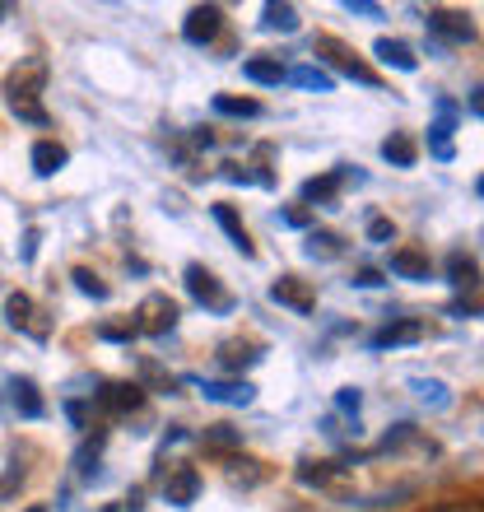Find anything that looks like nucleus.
<instances>
[{
    "label": "nucleus",
    "mask_w": 484,
    "mask_h": 512,
    "mask_svg": "<svg viewBox=\"0 0 484 512\" xmlns=\"http://www.w3.org/2000/svg\"><path fill=\"white\" fill-rule=\"evenodd\" d=\"M219 19H224L219 5H196V10L187 14V24H182V38L196 42V47H205V42L219 33Z\"/></svg>",
    "instance_id": "obj_1"
},
{
    "label": "nucleus",
    "mask_w": 484,
    "mask_h": 512,
    "mask_svg": "<svg viewBox=\"0 0 484 512\" xmlns=\"http://www.w3.org/2000/svg\"><path fill=\"white\" fill-rule=\"evenodd\" d=\"M196 494H201V475L191 471V466H182V471L163 485V499L173 503V508H191V503H196Z\"/></svg>",
    "instance_id": "obj_2"
},
{
    "label": "nucleus",
    "mask_w": 484,
    "mask_h": 512,
    "mask_svg": "<svg viewBox=\"0 0 484 512\" xmlns=\"http://www.w3.org/2000/svg\"><path fill=\"white\" fill-rule=\"evenodd\" d=\"M205 401H219V405H252L256 387L252 382H201Z\"/></svg>",
    "instance_id": "obj_3"
},
{
    "label": "nucleus",
    "mask_w": 484,
    "mask_h": 512,
    "mask_svg": "<svg viewBox=\"0 0 484 512\" xmlns=\"http://www.w3.org/2000/svg\"><path fill=\"white\" fill-rule=\"evenodd\" d=\"M187 289L196 298H201V303H210V308H229V298L219 294V284H215V275H210V270H201V266H187Z\"/></svg>",
    "instance_id": "obj_4"
},
{
    "label": "nucleus",
    "mask_w": 484,
    "mask_h": 512,
    "mask_svg": "<svg viewBox=\"0 0 484 512\" xmlns=\"http://www.w3.org/2000/svg\"><path fill=\"white\" fill-rule=\"evenodd\" d=\"M452 103H438V122L429 126V149L438 159H452Z\"/></svg>",
    "instance_id": "obj_5"
},
{
    "label": "nucleus",
    "mask_w": 484,
    "mask_h": 512,
    "mask_svg": "<svg viewBox=\"0 0 484 512\" xmlns=\"http://www.w3.org/2000/svg\"><path fill=\"white\" fill-rule=\"evenodd\" d=\"M377 61H382V66H396V70H415L419 66V56L410 52V47H405V42H396V38H377Z\"/></svg>",
    "instance_id": "obj_6"
},
{
    "label": "nucleus",
    "mask_w": 484,
    "mask_h": 512,
    "mask_svg": "<svg viewBox=\"0 0 484 512\" xmlns=\"http://www.w3.org/2000/svg\"><path fill=\"white\" fill-rule=\"evenodd\" d=\"M66 149L56 145V140H38V145H33V168H38V177H52V173H61V168H66Z\"/></svg>",
    "instance_id": "obj_7"
},
{
    "label": "nucleus",
    "mask_w": 484,
    "mask_h": 512,
    "mask_svg": "<svg viewBox=\"0 0 484 512\" xmlns=\"http://www.w3.org/2000/svg\"><path fill=\"white\" fill-rule=\"evenodd\" d=\"M14 410H19V415L24 419H38L42 410H47V405H42V396H38V382L33 378H14Z\"/></svg>",
    "instance_id": "obj_8"
},
{
    "label": "nucleus",
    "mask_w": 484,
    "mask_h": 512,
    "mask_svg": "<svg viewBox=\"0 0 484 512\" xmlns=\"http://www.w3.org/2000/svg\"><path fill=\"white\" fill-rule=\"evenodd\" d=\"M429 28H433V33H443V38H452V42H471L475 38V28L466 24L461 14H447V10L429 14Z\"/></svg>",
    "instance_id": "obj_9"
},
{
    "label": "nucleus",
    "mask_w": 484,
    "mask_h": 512,
    "mask_svg": "<svg viewBox=\"0 0 484 512\" xmlns=\"http://www.w3.org/2000/svg\"><path fill=\"white\" fill-rule=\"evenodd\" d=\"M270 298H275V303H289V308H298V312H312V294L294 280V275H284V280L270 289Z\"/></svg>",
    "instance_id": "obj_10"
},
{
    "label": "nucleus",
    "mask_w": 484,
    "mask_h": 512,
    "mask_svg": "<svg viewBox=\"0 0 484 512\" xmlns=\"http://www.w3.org/2000/svg\"><path fill=\"white\" fill-rule=\"evenodd\" d=\"M5 317H10L14 331H28V336H42L38 326H33V303H28V294H10L5 298Z\"/></svg>",
    "instance_id": "obj_11"
},
{
    "label": "nucleus",
    "mask_w": 484,
    "mask_h": 512,
    "mask_svg": "<svg viewBox=\"0 0 484 512\" xmlns=\"http://www.w3.org/2000/svg\"><path fill=\"white\" fill-rule=\"evenodd\" d=\"M215 219H219V229L229 233V243L238 247L242 256H252V243H247V229L238 224V215H233V205H215Z\"/></svg>",
    "instance_id": "obj_12"
},
{
    "label": "nucleus",
    "mask_w": 484,
    "mask_h": 512,
    "mask_svg": "<svg viewBox=\"0 0 484 512\" xmlns=\"http://www.w3.org/2000/svg\"><path fill=\"white\" fill-rule=\"evenodd\" d=\"M410 391H415L424 405H433V410H447V405H452V396H447V387L438 378H410Z\"/></svg>",
    "instance_id": "obj_13"
},
{
    "label": "nucleus",
    "mask_w": 484,
    "mask_h": 512,
    "mask_svg": "<svg viewBox=\"0 0 484 512\" xmlns=\"http://www.w3.org/2000/svg\"><path fill=\"white\" fill-rule=\"evenodd\" d=\"M145 312H154V317L145 322V331H154V336H163V331H173L177 326V308L168 303V298H149Z\"/></svg>",
    "instance_id": "obj_14"
},
{
    "label": "nucleus",
    "mask_w": 484,
    "mask_h": 512,
    "mask_svg": "<svg viewBox=\"0 0 484 512\" xmlns=\"http://www.w3.org/2000/svg\"><path fill=\"white\" fill-rule=\"evenodd\" d=\"M242 75H247L252 84H280V80H289L280 61H266V56H256V61H247V66H242Z\"/></svg>",
    "instance_id": "obj_15"
},
{
    "label": "nucleus",
    "mask_w": 484,
    "mask_h": 512,
    "mask_svg": "<svg viewBox=\"0 0 484 512\" xmlns=\"http://www.w3.org/2000/svg\"><path fill=\"white\" fill-rule=\"evenodd\" d=\"M424 326L419 322H401V326H387L382 336H373V350H387V345H405V340H419Z\"/></svg>",
    "instance_id": "obj_16"
},
{
    "label": "nucleus",
    "mask_w": 484,
    "mask_h": 512,
    "mask_svg": "<svg viewBox=\"0 0 484 512\" xmlns=\"http://www.w3.org/2000/svg\"><path fill=\"white\" fill-rule=\"evenodd\" d=\"M391 270H396V275H405V280H429V261H424V256H415V252H396V256H391Z\"/></svg>",
    "instance_id": "obj_17"
},
{
    "label": "nucleus",
    "mask_w": 484,
    "mask_h": 512,
    "mask_svg": "<svg viewBox=\"0 0 484 512\" xmlns=\"http://www.w3.org/2000/svg\"><path fill=\"white\" fill-rule=\"evenodd\" d=\"M382 159L396 163V168H410L415 163V145L405 135H391V140H382Z\"/></svg>",
    "instance_id": "obj_18"
},
{
    "label": "nucleus",
    "mask_w": 484,
    "mask_h": 512,
    "mask_svg": "<svg viewBox=\"0 0 484 512\" xmlns=\"http://www.w3.org/2000/svg\"><path fill=\"white\" fill-rule=\"evenodd\" d=\"M140 401H145V396H140V387H126V382H117V387L103 391V405H108V410H135Z\"/></svg>",
    "instance_id": "obj_19"
},
{
    "label": "nucleus",
    "mask_w": 484,
    "mask_h": 512,
    "mask_svg": "<svg viewBox=\"0 0 484 512\" xmlns=\"http://www.w3.org/2000/svg\"><path fill=\"white\" fill-rule=\"evenodd\" d=\"M266 28H275V33H294L298 28V10L294 5H266Z\"/></svg>",
    "instance_id": "obj_20"
},
{
    "label": "nucleus",
    "mask_w": 484,
    "mask_h": 512,
    "mask_svg": "<svg viewBox=\"0 0 484 512\" xmlns=\"http://www.w3.org/2000/svg\"><path fill=\"white\" fill-rule=\"evenodd\" d=\"M294 84H303V89H322V94H331V89H336V80H331L326 70H317V66H298L294 70Z\"/></svg>",
    "instance_id": "obj_21"
},
{
    "label": "nucleus",
    "mask_w": 484,
    "mask_h": 512,
    "mask_svg": "<svg viewBox=\"0 0 484 512\" xmlns=\"http://www.w3.org/2000/svg\"><path fill=\"white\" fill-rule=\"evenodd\" d=\"M215 112H224V117H256V103L252 98H215Z\"/></svg>",
    "instance_id": "obj_22"
},
{
    "label": "nucleus",
    "mask_w": 484,
    "mask_h": 512,
    "mask_svg": "<svg viewBox=\"0 0 484 512\" xmlns=\"http://www.w3.org/2000/svg\"><path fill=\"white\" fill-rule=\"evenodd\" d=\"M336 187H340V173L322 177V182H308V187H303V201H331V196H336Z\"/></svg>",
    "instance_id": "obj_23"
},
{
    "label": "nucleus",
    "mask_w": 484,
    "mask_h": 512,
    "mask_svg": "<svg viewBox=\"0 0 484 512\" xmlns=\"http://www.w3.org/2000/svg\"><path fill=\"white\" fill-rule=\"evenodd\" d=\"M75 284H80V294H89V298H108V284H98V275H89V270H75Z\"/></svg>",
    "instance_id": "obj_24"
},
{
    "label": "nucleus",
    "mask_w": 484,
    "mask_h": 512,
    "mask_svg": "<svg viewBox=\"0 0 484 512\" xmlns=\"http://www.w3.org/2000/svg\"><path fill=\"white\" fill-rule=\"evenodd\" d=\"M340 238H331V233H312L308 238V256H336L340 252Z\"/></svg>",
    "instance_id": "obj_25"
},
{
    "label": "nucleus",
    "mask_w": 484,
    "mask_h": 512,
    "mask_svg": "<svg viewBox=\"0 0 484 512\" xmlns=\"http://www.w3.org/2000/svg\"><path fill=\"white\" fill-rule=\"evenodd\" d=\"M447 266H452V280H457V284H471L475 280V261H471V256H452V261H447Z\"/></svg>",
    "instance_id": "obj_26"
},
{
    "label": "nucleus",
    "mask_w": 484,
    "mask_h": 512,
    "mask_svg": "<svg viewBox=\"0 0 484 512\" xmlns=\"http://www.w3.org/2000/svg\"><path fill=\"white\" fill-rule=\"evenodd\" d=\"M336 405L345 410V415H359V405H363L359 387H340V391H336Z\"/></svg>",
    "instance_id": "obj_27"
},
{
    "label": "nucleus",
    "mask_w": 484,
    "mask_h": 512,
    "mask_svg": "<svg viewBox=\"0 0 484 512\" xmlns=\"http://www.w3.org/2000/svg\"><path fill=\"white\" fill-rule=\"evenodd\" d=\"M368 238H373V243H391V238H396V229H391L387 219H373V224H368Z\"/></svg>",
    "instance_id": "obj_28"
},
{
    "label": "nucleus",
    "mask_w": 484,
    "mask_h": 512,
    "mask_svg": "<svg viewBox=\"0 0 484 512\" xmlns=\"http://www.w3.org/2000/svg\"><path fill=\"white\" fill-rule=\"evenodd\" d=\"M19 256H24V261H33V256H38V229L24 233V247H19Z\"/></svg>",
    "instance_id": "obj_29"
},
{
    "label": "nucleus",
    "mask_w": 484,
    "mask_h": 512,
    "mask_svg": "<svg viewBox=\"0 0 484 512\" xmlns=\"http://www.w3.org/2000/svg\"><path fill=\"white\" fill-rule=\"evenodd\" d=\"M359 289H377V284H382V275H377V270H359Z\"/></svg>",
    "instance_id": "obj_30"
},
{
    "label": "nucleus",
    "mask_w": 484,
    "mask_h": 512,
    "mask_svg": "<svg viewBox=\"0 0 484 512\" xmlns=\"http://www.w3.org/2000/svg\"><path fill=\"white\" fill-rule=\"evenodd\" d=\"M345 10L350 14H382L377 5H368V0H345Z\"/></svg>",
    "instance_id": "obj_31"
},
{
    "label": "nucleus",
    "mask_w": 484,
    "mask_h": 512,
    "mask_svg": "<svg viewBox=\"0 0 484 512\" xmlns=\"http://www.w3.org/2000/svg\"><path fill=\"white\" fill-rule=\"evenodd\" d=\"M433 512H480L475 503H443V508H433Z\"/></svg>",
    "instance_id": "obj_32"
},
{
    "label": "nucleus",
    "mask_w": 484,
    "mask_h": 512,
    "mask_svg": "<svg viewBox=\"0 0 484 512\" xmlns=\"http://www.w3.org/2000/svg\"><path fill=\"white\" fill-rule=\"evenodd\" d=\"M28 512H47V508H28Z\"/></svg>",
    "instance_id": "obj_33"
},
{
    "label": "nucleus",
    "mask_w": 484,
    "mask_h": 512,
    "mask_svg": "<svg viewBox=\"0 0 484 512\" xmlns=\"http://www.w3.org/2000/svg\"><path fill=\"white\" fill-rule=\"evenodd\" d=\"M103 512H117V508H103Z\"/></svg>",
    "instance_id": "obj_34"
},
{
    "label": "nucleus",
    "mask_w": 484,
    "mask_h": 512,
    "mask_svg": "<svg viewBox=\"0 0 484 512\" xmlns=\"http://www.w3.org/2000/svg\"><path fill=\"white\" fill-rule=\"evenodd\" d=\"M0 14H5V5H0Z\"/></svg>",
    "instance_id": "obj_35"
}]
</instances>
